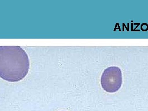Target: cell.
Wrapping results in <instances>:
<instances>
[{"label":"cell","instance_id":"obj_2","mask_svg":"<svg viewBox=\"0 0 148 111\" xmlns=\"http://www.w3.org/2000/svg\"><path fill=\"white\" fill-rule=\"evenodd\" d=\"M101 85L107 92H114L119 90L122 84V73L116 66H111L103 72L101 77Z\"/></svg>","mask_w":148,"mask_h":111},{"label":"cell","instance_id":"obj_1","mask_svg":"<svg viewBox=\"0 0 148 111\" xmlns=\"http://www.w3.org/2000/svg\"><path fill=\"white\" fill-rule=\"evenodd\" d=\"M30 67L26 51L18 46H0V77L8 82L20 81L27 76Z\"/></svg>","mask_w":148,"mask_h":111}]
</instances>
